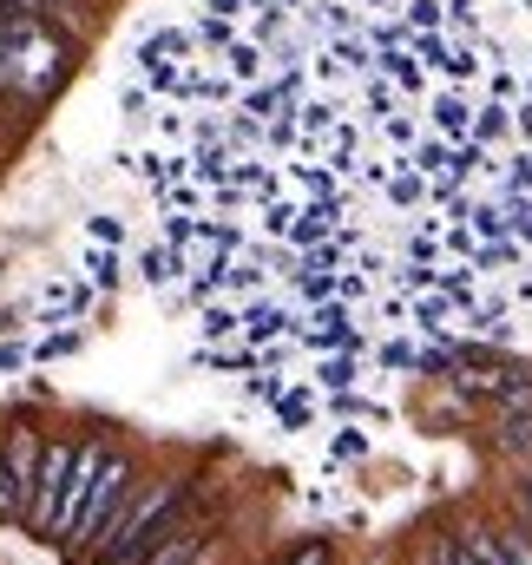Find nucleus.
<instances>
[{"mask_svg": "<svg viewBox=\"0 0 532 565\" xmlns=\"http://www.w3.org/2000/svg\"><path fill=\"white\" fill-rule=\"evenodd\" d=\"M13 369H26V349L20 342H0V375H13Z\"/></svg>", "mask_w": 532, "mask_h": 565, "instance_id": "16", "label": "nucleus"}, {"mask_svg": "<svg viewBox=\"0 0 532 565\" xmlns=\"http://www.w3.org/2000/svg\"><path fill=\"white\" fill-rule=\"evenodd\" d=\"M40 447H46V440H40L33 427H13V440L0 447V454H7V473L20 480V500H26V480H33V467H40Z\"/></svg>", "mask_w": 532, "mask_h": 565, "instance_id": "5", "label": "nucleus"}, {"mask_svg": "<svg viewBox=\"0 0 532 565\" xmlns=\"http://www.w3.org/2000/svg\"><path fill=\"white\" fill-rule=\"evenodd\" d=\"M86 231H93L99 244H126V224H119V217H86Z\"/></svg>", "mask_w": 532, "mask_h": 565, "instance_id": "12", "label": "nucleus"}, {"mask_svg": "<svg viewBox=\"0 0 532 565\" xmlns=\"http://www.w3.org/2000/svg\"><path fill=\"white\" fill-rule=\"evenodd\" d=\"M132 460L126 454H106L99 460V473H93V487H86V500H79V520H73V533H66V559H79L99 533H106V520L126 507V493H132Z\"/></svg>", "mask_w": 532, "mask_h": 565, "instance_id": "2", "label": "nucleus"}, {"mask_svg": "<svg viewBox=\"0 0 532 565\" xmlns=\"http://www.w3.org/2000/svg\"><path fill=\"white\" fill-rule=\"evenodd\" d=\"M73 447L79 440H46L40 447V467L26 480V500H20V526L26 533H53V513H60V493H66V473H73Z\"/></svg>", "mask_w": 532, "mask_h": 565, "instance_id": "3", "label": "nucleus"}, {"mask_svg": "<svg viewBox=\"0 0 532 565\" xmlns=\"http://www.w3.org/2000/svg\"><path fill=\"white\" fill-rule=\"evenodd\" d=\"M73 349H79V335L66 329V335H46V342H40L33 355H40V362H60V355H73Z\"/></svg>", "mask_w": 532, "mask_h": 565, "instance_id": "11", "label": "nucleus"}, {"mask_svg": "<svg viewBox=\"0 0 532 565\" xmlns=\"http://www.w3.org/2000/svg\"><path fill=\"white\" fill-rule=\"evenodd\" d=\"M513 507H520V526L532 533V467L520 473V487H513Z\"/></svg>", "mask_w": 532, "mask_h": 565, "instance_id": "13", "label": "nucleus"}, {"mask_svg": "<svg viewBox=\"0 0 532 565\" xmlns=\"http://www.w3.org/2000/svg\"><path fill=\"white\" fill-rule=\"evenodd\" d=\"M500 546H507V565H532V533L526 526H500Z\"/></svg>", "mask_w": 532, "mask_h": 565, "instance_id": "8", "label": "nucleus"}, {"mask_svg": "<svg viewBox=\"0 0 532 565\" xmlns=\"http://www.w3.org/2000/svg\"><path fill=\"white\" fill-rule=\"evenodd\" d=\"M53 7H60V20H66V7H93V0H53Z\"/></svg>", "mask_w": 532, "mask_h": 565, "instance_id": "17", "label": "nucleus"}, {"mask_svg": "<svg viewBox=\"0 0 532 565\" xmlns=\"http://www.w3.org/2000/svg\"><path fill=\"white\" fill-rule=\"evenodd\" d=\"M113 447L106 440H79L73 447V473H66V493H60V513H53V546H66V533H73V520H79V500H86V487H93V473H99V460H106Z\"/></svg>", "mask_w": 532, "mask_h": 565, "instance_id": "4", "label": "nucleus"}, {"mask_svg": "<svg viewBox=\"0 0 532 565\" xmlns=\"http://www.w3.org/2000/svg\"><path fill=\"white\" fill-rule=\"evenodd\" d=\"M178 520H184V480H178V473H158V480H145L138 493H126V507L106 520V533H99V540H93L73 565L138 559V553H145V546H158Z\"/></svg>", "mask_w": 532, "mask_h": 565, "instance_id": "1", "label": "nucleus"}, {"mask_svg": "<svg viewBox=\"0 0 532 565\" xmlns=\"http://www.w3.org/2000/svg\"><path fill=\"white\" fill-rule=\"evenodd\" d=\"M0 520H20V480L7 473V454H0Z\"/></svg>", "mask_w": 532, "mask_h": 565, "instance_id": "10", "label": "nucleus"}, {"mask_svg": "<svg viewBox=\"0 0 532 565\" xmlns=\"http://www.w3.org/2000/svg\"><path fill=\"white\" fill-rule=\"evenodd\" d=\"M460 546H467V559H474V565H507L500 526H467V533H460Z\"/></svg>", "mask_w": 532, "mask_h": 565, "instance_id": "6", "label": "nucleus"}, {"mask_svg": "<svg viewBox=\"0 0 532 565\" xmlns=\"http://www.w3.org/2000/svg\"><path fill=\"white\" fill-rule=\"evenodd\" d=\"M0 13H53V20H60L53 0H0ZM60 26H66V20H60Z\"/></svg>", "mask_w": 532, "mask_h": 565, "instance_id": "14", "label": "nucleus"}, {"mask_svg": "<svg viewBox=\"0 0 532 565\" xmlns=\"http://www.w3.org/2000/svg\"><path fill=\"white\" fill-rule=\"evenodd\" d=\"M283 565H336V553H329V540H302V546H289Z\"/></svg>", "mask_w": 532, "mask_h": 565, "instance_id": "9", "label": "nucleus"}, {"mask_svg": "<svg viewBox=\"0 0 532 565\" xmlns=\"http://www.w3.org/2000/svg\"><path fill=\"white\" fill-rule=\"evenodd\" d=\"M434 565H474V559H467L460 540H434Z\"/></svg>", "mask_w": 532, "mask_h": 565, "instance_id": "15", "label": "nucleus"}, {"mask_svg": "<svg viewBox=\"0 0 532 565\" xmlns=\"http://www.w3.org/2000/svg\"><path fill=\"white\" fill-rule=\"evenodd\" d=\"M520 7H532V0H520Z\"/></svg>", "mask_w": 532, "mask_h": 565, "instance_id": "18", "label": "nucleus"}, {"mask_svg": "<svg viewBox=\"0 0 532 565\" xmlns=\"http://www.w3.org/2000/svg\"><path fill=\"white\" fill-rule=\"evenodd\" d=\"M86 270L99 289H119L126 282V264H119V244H106V250H86Z\"/></svg>", "mask_w": 532, "mask_h": 565, "instance_id": "7", "label": "nucleus"}]
</instances>
